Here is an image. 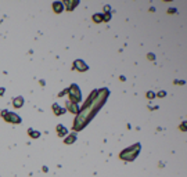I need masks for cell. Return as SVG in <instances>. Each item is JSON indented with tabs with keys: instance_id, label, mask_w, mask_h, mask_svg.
<instances>
[{
	"instance_id": "2e32d148",
	"label": "cell",
	"mask_w": 187,
	"mask_h": 177,
	"mask_svg": "<svg viewBox=\"0 0 187 177\" xmlns=\"http://www.w3.org/2000/svg\"><path fill=\"white\" fill-rule=\"evenodd\" d=\"M165 96H166L165 91H160L158 94H155V97H165Z\"/></svg>"
},
{
	"instance_id": "7c38bea8",
	"label": "cell",
	"mask_w": 187,
	"mask_h": 177,
	"mask_svg": "<svg viewBox=\"0 0 187 177\" xmlns=\"http://www.w3.org/2000/svg\"><path fill=\"white\" fill-rule=\"evenodd\" d=\"M13 105H14V108H21L24 105V97H15L13 100Z\"/></svg>"
},
{
	"instance_id": "5bb4252c",
	"label": "cell",
	"mask_w": 187,
	"mask_h": 177,
	"mask_svg": "<svg viewBox=\"0 0 187 177\" xmlns=\"http://www.w3.org/2000/svg\"><path fill=\"white\" fill-rule=\"evenodd\" d=\"M28 134H29V137H32V138H39L40 137V133L36 130H32V129L28 130Z\"/></svg>"
},
{
	"instance_id": "8fae6325",
	"label": "cell",
	"mask_w": 187,
	"mask_h": 177,
	"mask_svg": "<svg viewBox=\"0 0 187 177\" xmlns=\"http://www.w3.org/2000/svg\"><path fill=\"white\" fill-rule=\"evenodd\" d=\"M67 133H68V130H67V127H65L64 125L57 126V136H58V137H65Z\"/></svg>"
},
{
	"instance_id": "6da1fadb",
	"label": "cell",
	"mask_w": 187,
	"mask_h": 177,
	"mask_svg": "<svg viewBox=\"0 0 187 177\" xmlns=\"http://www.w3.org/2000/svg\"><path fill=\"white\" fill-rule=\"evenodd\" d=\"M107 97H108L107 88H101V90H94V91H91V94L89 96L87 101H86L85 105H83V108L79 111L78 118L75 119V123H74L75 133L79 131L80 129H83V127L90 122V119L100 111L103 104L105 103Z\"/></svg>"
},
{
	"instance_id": "ba28073f",
	"label": "cell",
	"mask_w": 187,
	"mask_h": 177,
	"mask_svg": "<svg viewBox=\"0 0 187 177\" xmlns=\"http://www.w3.org/2000/svg\"><path fill=\"white\" fill-rule=\"evenodd\" d=\"M67 110L70 111V112H72V114L78 115V114H79V111H80V108L78 107V104H74V103H68V104H67Z\"/></svg>"
},
{
	"instance_id": "ac0fdd59",
	"label": "cell",
	"mask_w": 187,
	"mask_h": 177,
	"mask_svg": "<svg viewBox=\"0 0 187 177\" xmlns=\"http://www.w3.org/2000/svg\"><path fill=\"white\" fill-rule=\"evenodd\" d=\"M148 60H151V61H153V60H155V57L153 55V54H148Z\"/></svg>"
},
{
	"instance_id": "8992f818",
	"label": "cell",
	"mask_w": 187,
	"mask_h": 177,
	"mask_svg": "<svg viewBox=\"0 0 187 177\" xmlns=\"http://www.w3.org/2000/svg\"><path fill=\"white\" fill-rule=\"evenodd\" d=\"M78 4H79V0H64V1H63L64 8L68 11H72Z\"/></svg>"
},
{
	"instance_id": "4fadbf2b",
	"label": "cell",
	"mask_w": 187,
	"mask_h": 177,
	"mask_svg": "<svg viewBox=\"0 0 187 177\" xmlns=\"http://www.w3.org/2000/svg\"><path fill=\"white\" fill-rule=\"evenodd\" d=\"M93 22H96V24H100V22H104L103 20V14H93Z\"/></svg>"
},
{
	"instance_id": "e0dca14e",
	"label": "cell",
	"mask_w": 187,
	"mask_h": 177,
	"mask_svg": "<svg viewBox=\"0 0 187 177\" xmlns=\"http://www.w3.org/2000/svg\"><path fill=\"white\" fill-rule=\"evenodd\" d=\"M180 130H186V123H182V126H180Z\"/></svg>"
},
{
	"instance_id": "7a4b0ae2",
	"label": "cell",
	"mask_w": 187,
	"mask_h": 177,
	"mask_svg": "<svg viewBox=\"0 0 187 177\" xmlns=\"http://www.w3.org/2000/svg\"><path fill=\"white\" fill-rule=\"evenodd\" d=\"M140 150H141V144H140V143H136V144H133V145L125 148L123 151H121L119 158L125 162H132L137 158V155L140 154Z\"/></svg>"
},
{
	"instance_id": "9a60e30c",
	"label": "cell",
	"mask_w": 187,
	"mask_h": 177,
	"mask_svg": "<svg viewBox=\"0 0 187 177\" xmlns=\"http://www.w3.org/2000/svg\"><path fill=\"white\" fill-rule=\"evenodd\" d=\"M146 97H147L148 100H153V98H155V93H154V91H147Z\"/></svg>"
},
{
	"instance_id": "5b68a950",
	"label": "cell",
	"mask_w": 187,
	"mask_h": 177,
	"mask_svg": "<svg viewBox=\"0 0 187 177\" xmlns=\"http://www.w3.org/2000/svg\"><path fill=\"white\" fill-rule=\"evenodd\" d=\"M74 69L76 71H79V72H86L89 67H87V64L85 61H82V60H75L74 61Z\"/></svg>"
},
{
	"instance_id": "52a82bcc",
	"label": "cell",
	"mask_w": 187,
	"mask_h": 177,
	"mask_svg": "<svg viewBox=\"0 0 187 177\" xmlns=\"http://www.w3.org/2000/svg\"><path fill=\"white\" fill-rule=\"evenodd\" d=\"M76 137H78V136H76V133H75V131H72L71 134H68V136H65V137H64V143L67 144V145H71V144H74L75 141H76Z\"/></svg>"
},
{
	"instance_id": "3957f363",
	"label": "cell",
	"mask_w": 187,
	"mask_h": 177,
	"mask_svg": "<svg viewBox=\"0 0 187 177\" xmlns=\"http://www.w3.org/2000/svg\"><path fill=\"white\" fill-rule=\"evenodd\" d=\"M67 93H68V97H70V103H74V104H79L82 101V93H80V88L78 84H71L70 87L67 88Z\"/></svg>"
},
{
	"instance_id": "277c9868",
	"label": "cell",
	"mask_w": 187,
	"mask_h": 177,
	"mask_svg": "<svg viewBox=\"0 0 187 177\" xmlns=\"http://www.w3.org/2000/svg\"><path fill=\"white\" fill-rule=\"evenodd\" d=\"M1 116L4 118L6 122H8V123H14V125H18V123H21L22 119L18 116L17 114L14 112H10V111H3L1 112Z\"/></svg>"
},
{
	"instance_id": "30bf717a",
	"label": "cell",
	"mask_w": 187,
	"mask_h": 177,
	"mask_svg": "<svg viewBox=\"0 0 187 177\" xmlns=\"http://www.w3.org/2000/svg\"><path fill=\"white\" fill-rule=\"evenodd\" d=\"M53 10H54V13H56V14L63 13V10H64L63 1H54V3H53Z\"/></svg>"
},
{
	"instance_id": "9c48e42d",
	"label": "cell",
	"mask_w": 187,
	"mask_h": 177,
	"mask_svg": "<svg viewBox=\"0 0 187 177\" xmlns=\"http://www.w3.org/2000/svg\"><path fill=\"white\" fill-rule=\"evenodd\" d=\"M51 108H53V112H54V115H56V116H61V115L65 114V111H67V110H64V108H61V107H60L58 104H56V103L53 104V107H51Z\"/></svg>"
},
{
	"instance_id": "d6986e66",
	"label": "cell",
	"mask_w": 187,
	"mask_h": 177,
	"mask_svg": "<svg viewBox=\"0 0 187 177\" xmlns=\"http://www.w3.org/2000/svg\"><path fill=\"white\" fill-rule=\"evenodd\" d=\"M3 93H4V88L0 87V96H3Z\"/></svg>"
}]
</instances>
